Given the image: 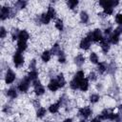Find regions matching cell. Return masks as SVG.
I'll return each mask as SVG.
<instances>
[{"instance_id":"40","label":"cell","mask_w":122,"mask_h":122,"mask_svg":"<svg viewBox=\"0 0 122 122\" xmlns=\"http://www.w3.org/2000/svg\"><path fill=\"white\" fill-rule=\"evenodd\" d=\"M5 35H6V30L2 27V28H1V30H0V37H1V38H4Z\"/></svg>"},{"instance_id":"20","label":"cell","mask_w":122,"mask_h":122,"mask_svg":"<svg viewBox=\"0 0 122 122\" xmlns=\"http://www.w3.org/2000/svg\"><path fill=\"white\" fill-rule=\"evenodd\" d=\"M80 18H81V21H82L83 23H87V22L89 21V15H88V13L85 12V11H81V13H80Z\"/></svg>"},{"instance_id":"6","label":"cell","mask_w":122,"mask_h":122,"mask_svg":"<svg viewBox=\"0 0 122 122\" xmlns=\"http://www.w3.org/2000/svg\"><path fill=\"white\" fill-rule=\"evenodd\" d=\"M14 79H15V74H14L10 70H9V71H7V73H6V78H5L6 83H7V84L12 83Z\"/></svg>"},{"instance_id":"38","label":"cell","mask_w":122,"mask_h":122,"mask_svg":"<svg viewBox=\"0 0 122 122\" xmlns=\"http://www.w3.org/2000/svg\"><path fill=\"white\" fill-rule=\"evenodd\" d=\"M35 64H36L35 60H34V59L31 60L30 64V71H35Z\"/></svg>"},{"instance_id":"18","label":"cell","mask_w":122,"mask_h":122,"mask_svg":"<svg viewBox=\"0 0 122 122\" xmlns=\"http://www.w3.org/2000/svg\"><path fill=\"white\" fill-rule=\"evenodd\" d=\"M51 19V18L49 16L48 13H43V14L41 15V18H40V20H41V22H42L43 24H48Z\"/></svg>"},{"instance_id":"22","label":"cell","mask_w":122,"mask_h":122,"mask_svg":"<svg viewBox=\"0 0 122 122\" xmlns=\"http://www.w3.org/2000/svg\"><path fill=\"white\" fill-rule=\"evenodd\" d=\"M58 109H59V102L58 103H55V104H52V105L50 106V112H52V113L56 112L58 111Z\"/></svg>"},{"instance_id":"1","label":"cell","mask_w":122,"mask_h":122,"mask_svg":"<svg viewBox=\"0 0 122 122\" xmlns=\"http://www.w3.org/2000/svg\"><path fill=\"white\" fill-rule=\"evenodd\" d=\"M82 79H84V72L82 71H79L74 75V78L71 81V84H70L71 88L73 90H76L77 88H79V85H80V82Z\"/></svg>"},{"instance_id":"23","label":"cell","mask_w":122,"mask_h":122,"mask_svg":"<svg viewBox=\"0 0 122 122\" xmlns=\"http://www.w3.org/2000/svg\"><path fill=\"white\" fill-rule=\"evenodd\" d=\"M7 94H8L10 97H11V98H15L16 95H17L15 89H10V90L7 92Z\"/></svg>"},{"instance_id":"30","label":"cell","mask_w":122,"mask_h":122,"mask_svg":"<svg viewBox=\"0 0 122 122\" xmlns=\"http://www.w3.org/2000/svg\"><path fill=\"white\" fill-rule=\"evenodd\" d=\"M90 59H91V61H92V63H97V62H98V57H97L96 53H94V52H92V53H91Z\"/></svg>"},{"instance_id":"44","label":"cell","mask_w":122,"mask_h":122,"mask_svg":"<svg viewBox=\"0 0 122 122\" xmlns=\"http://www.w3.org/2000/svg\"><path fill=\"white\" fill-rule=\"evenodd\" d=\"M92 122H100V119H99V118H94Z\"/></svg>"},{"instance_id":"25","label":"cell","mask_w":122,"mask_h":122,"mask_svg":"<svg viewBox=\"0 0 122 122\" xmlns=\"http://www.w3.org/2000/svg\"><path fill=\"white\" fill-rule=\"evenodd\" d=\"M119 36H117V35H115V34H112L111 36H110V40H111V42L112 43V44H117L118 43V40H119V38H118Z\"/></svg>"},{"instance_id":"15","label":"cell","mask_w":122,"mask_h":122,"mask_svg":"<svg viewBox=\"0 0 122 122\" xmlns=\"http://www.w3.org/2000/svg\"><path fill=\"white\" fill-rule=\"evenodd\" d=\"M27 48V44H26V41H21L19 40L18 43H17V49H18V51H25Z\"/></svg>"},{"instance_id":"28","label":"cell","mask_w":122,"mask_h":122,"mask_svg":"<svg viewBox=\"0 0 122 122\" xmlns=\"http://www.w3.org/2000/svg\"><path fill=\"white\" fill-rule=\"evenodd\" d=\"M67 4H68V6H69L71 9H74V7L78 4V1H77V0H70V1L67 2Z\"/></svg>"},{"instance_id":"39","label":"cell","mask_w":122,"mask_h":122,"mask_svg":"<svg viewBox=\"0 0 122 122\" xmlns=\"http://www.w3.org/2000/svg\"><path fill=\"white\" fill-rule=\"evenodd\" d=\"M104 12L106 14H112V8H107V9H104Z\"/></svg>"},{"instance_id":"29","label":"cell","mask_w":122,"mask_h":122,"mask_svg":"<svg viewBox=\"0 0 122 122\" xmlns=\"http://www.w3.org/2000/svg\"><path fill=\"white\" fill-rule=\"evenodd\" d=\"M48 14H49V16L51 17V18H54L55 17V10H53V8H51V7H49V10H48V12H47Z\"/></svg>"},{"instance_id":"17","label":"cell","mask_w":122,"mask_h":122,"mask_svg":"<svg viewBox=\"0 0 122 122\" xmlns=\"http://www.w3.org/2000/svg\"><path fill=\"white\" fill-rule=\"evenodd\" d=\"M34 92H35V93H36V94L41 95V94H43V93H44L45 90H44V88L41 86V84H39V85L34 86Z\"/></svg>"},{"instance_id":"33","label":"cell","mask_w":122,"mask_h":122,"mask_svg":"<svg viewBox=\"0 0 122 122\" xmlns=\"http://www.w3.org/2000/svg\"><path fill=\"white\" fill-rule=\"evenodd\" d=\"M121 33H122V27H117V28L113 30V34H115V35H117V36H119Z\"/></svg>"},{"instance_id":"32","label":"cell","mask_w":122,"mask_h":122,"mask_svg":"<svg viewBox=\"0 0 122 122\" xmlns=\"http://www.w3.org/2000/svg\"><path fill=\"white\" fill-rule=\"evenodd\" d=\"M98 99H99V96H98L97 94H92L91 97H90V100H91V102H92V103L97 102Z\"/></svg>"},{"instance_id":"12","label":"cell","mask_w":122,"mask_h":122,"mask_svg":"<svg viewBox=\"0 0 122 122\" xmlns=\"http://www.w3.org/2000/svg\"><path fill=\"white\" fill-rule=\"evenodd\" d=\"M49 89L51 90V91H52V92H55L58 88H59V85H58V83H57V80H51L50 83H49Z\"/></svg>"},{"instance_id":"7","label":"cell","mask_w":122,"mask_h":122,"mask_svg":"<svg viewBox=\"0 0 122 122\" xmlns=\"http://www.w3.org/2000/svg\"><path fill=\"white\" fill-rule=\"evenodd\" d=\"M102 38H103V37H102L101 30H98V29L94 30L93 32H92V39H93V41H95V42H99V41L102 40Z\"/></svg>"},{"instance_id":"21","label":"cell","mask_w":122,"mask_h":122,"mask_svg":"<svg viewBox=\"0 0 122 122\" xmlns=\"http://www.w3.org/2000/svg\"><path fill=\"white\" fill-rule=\"evenodd\" d=\"M28 77L30 78V80H32V81L36 80L37 79V71H30Z\"/></svg>"},{"instance_id":"27","label":"cell","mask_w":122,"mask_h":122,"mask_svg":"<svg viewBox=\"0 0 122 122\" xmlns=\"http://www.w3.org/2000/svg\"><path fill=\"white\" fill-rule=\"evenodd\" d=\"M44 114H46V110L44 108H38V111L36 112V115L38 117H43Z\"/></svg>"},{"instance_id":"43","label":"cell","mask_w":122,"mask_h":122,"mask_svg":"<svg viewBox=\"0 0 122 122\" xmlns=\"http://www.w3.org/2000/svg\"><path fill=\"white\" fill-rule=\"evenodd\" d=\"M63 122H72V120H71V118H67V119H65Z\"/></svg>"},{"instance_id":"45","label":"cell","mask_w":122,"mask_h":122,"mask_svg":"<svg viewBox=\"0 0 122 122\" xmlns=\"http://www.w3.org/2000/svg\"><path fill=\"white\" fill-rule=\"evenodd\" d=\"M119 108H120V110H121V111H122V105H121V106H120V107H119Z\"/></svg>"},{"instance_id":"8","label":"cell","mask_w":122,"mask_h":122,"mask_svg":"<svg viewBox=\"0 0 122 122\" xmlns=\"http://www.w3.org/2000/svg\"><path fill=\"white\" fill-rule=\"evenodd\" d=\"M91 42L92 41L86 36L85 38H83L81 40V42H80V48L81 49H84V50H88L90 48V46H91Z\"/></svg>"},{"instance_id":"35","label":"cell","mask_w":122,"mask_h":122,"mask_svg":"<svg viewBox=\"0 0 122 122\" xmlns=\"http://www.w3.org/2000/svg\"><path fill=\"white\" fill-rule=\"evenodd\" d=\"M65 61H66V58H65L64 52L60 51V53H59V62H60V63H64Z\"/></svg>"},{"instance_id":"13","label":"cell","mask_w":122,"mask_h":122,"mask_svg":"<svg viewBox=\"0 0 122 122\" xmlns=\"http://www.w3.org/2000/svg\"><path fill=\"white\" fill-rule=\"evenodd\" d=\"M84 61H85V57H84L82 54H78V55L74 58V62H75V64H76L77 66H82L83 63H84Z\"/></svg>"},{"instance_id":"14","label":"cell","mask_w":122,"mask_h":122,"mask_svg":"<svg viewBox=\"0 0 122 122\" xmlns=\"http://www.w3.org/2000/svg\"><path fill=\"white\" fill-rule=\"evenodd\" d=\"M28 38H29V33L26 30H21L19 32V35H18V39L19 40L26 41V40H28Z\"/></svg>"},{"instance_id":"34","label":"cell","mask_w":122,"mask_h":122,"mask_svg":"<svg viewBox=\"0 0 122 122\" xmlns=\"http://www.w3.org/2000/svg\"><path fill=\"white\" fill-rule=\"evenodd\" d=\"M26 2L25 1H18L17 3H16V6L19 8V9H23V8H25V6H26Z\"/></svg>"},{"instance_id":"3","label":"cell","mask_w":122,"mask_h":122,"mask_svg":"<svg viewBox=\"0 0 122 122\" xmlns=\"http://www.w3.org/2000/svg\"><path fill=\"white\" fill-rule=\"evenodd\" d=\"M13 62H14V65L16 67H20L23 63H24V58L21 54L20 51H16L14 56H13Z\"/></svg>"},{"instance_id":"9","label":"cell","mask_w":122,"mask_h":122,"mask_svg":"<svg viewBox=\"0 0 122 122\" xmlns=\"http://www.w3.org/2000/svg\"><path fill=\"white\" fill-rule=\"evenodd\" d=\"M79 113H80L82 116H84V117L86 118V117H88V116L92 113V111H91V109H90L89 107H84V108L80 109Z\"/></svg>"},{"instance_id":"42","label":"cell","mask_w":122,"mask_h":122,"mask_svg":"<svg viewBox=\"0 0 122 122\" xmlns=\"http://www.w3.org/2000/svg\"><path fill=\"white\" fill-rule=\"evenodd\" d=\"M111 30H112V29H111V28H109V29H106V30H105V33H106V34H110V33H111Z\"/></svg>"},{"instance_id":"26","label":"cell","mask_w":122,"mask_h":122,"mask_svg":"<svg viewBox=\"0 0 122 122\" xmlns=\"http://www.w3.org/2000/svg\"><path fill=\"white\" fill-rule=\"evenodd\" d=\"M106 65H105V63H99V65H98V68H97V70H98V71H99V73H103L105 71H106Z\"/></svg>"},{"instance_id":"5","label":"cell","mask_w":122,"mask_h":122,"mask_svg":"<svg viewBox=\"0 0 122 122\" xmlns=\"http://www.w3.org/2000/svg\"><path fill=\"white\" fill-rule=\"evenodd\" d=\"M10 15V10L9 8H7V7H3L1 9V11H0V17H1V19L4 20L7 17H9Z\"/></svg>"},{"instance_id":"37","label":"cell","mask_w":122,"mask_h":122,"mask_svg":"<svg viewBox=\"0 0 122 122\" xmlns=\"http://www.w3.org/2000/svg\"><path fill=\"white\" fill-rule=\"evenodd\" d=\"M115 20H116V22H117L118 24L122 25V14H121V13L117 14V15H116V18H115Z\"/></svg>"},{"instance_id":"31","label":"cell","mask_w":122,"mask_h":122,"mask_svg":"<svg viewBox=\"0 0 122 122\" xmlns=\"http://www.w3.org/2000/svg\"><path fill=\"white\" fill-rule=\"evenodd\" d=\"M55 27H56L59 30H63V22H62L61 19H58V20L56 21V23H55Z\"/></svg>"},{"instance_id":"11","label":"cell","mask_w":122,"mask_h":122,"mask_svg":"<svg viewBox=\"0 0 122 122\" xmlns=\"http://www.w3.org/2000/svg\"><path fill=\"white\" fill-rule=\"evenodd\" d=\"M100 42H101V48H102L103 51H104V52H107V51H109V49H110L109 42L107 41L106 38H102V40H101Z\"/></svg>"},{"instance_id":"19","label":"cell","mask_w":122,"mask_h":122,"mask_svg":"<svg viewBox=\"0 0 122 122\" xmlns=\"http://www.w3.org/2000/svg\"><path fill=\"white\" fill-rule=\"evenodd\" d=\"M57 83H58V85H59V87H63L64 85H65V83H66V81H65V78H64V76H63V74L62 73H60L58 76H57Z\"/></svg>"},{"instance_id":"46","label":"cell","mask_w":122,"mask_h":122,"mask_svg":"<svg viewBox=\"0 0 122 122\" xmlns=\"http://www.w3.org/2000/svg\"><path fill=\"white\" fill-rule=\"evenodd\" d=\"M80 122H86V121H84V120H82V121H80Z\"/></svg>"},{"instance_id":"10","label":"cell","mask_w":122,"mask_h":122,"mask_svg":"<svg viewBox=\"0 0 122 122\" xmlns=\"http://www.w3.org/2000/svg\"><path fill=\"white\" fill-rule=\"evenodd\" d=\"M79 88H80V90H81V91H83V92L87 91V90H88V88H89V82H88V79H86V78L82 79V80H81V82H80Z\"/></svg>"},{"instance_id":"24","label":"cell","mask_w":122,"mask_h":122,"mask_svg":"<svg viewBox=\"0 0 122 122\" xmlns=\"http://www.w3.org/2000/svg\"><path fill=\"white\" fill-rule=\"evenodd\" d=\"M51 53H52V54H59V53H60V49H59L58 44H55V45L52 47Z\"/></svg>"},{"instance_id":"16","label":"cell","mask_w":122,"mask_h":122,"mask_svg":"<svg viewBox=\"0 0 122 122\" xmlns=\"http://www.w3.org/2000/svg\"><path fill=\"white\" fill-rule=\"evenodd\" d=\"M51 51H45L43 53H42V56H41V58H42V60L44 61V62H48L50 59H51Z\"/></svg>"},{"instance_id":"41","label":"cell","mask_w":122,"mask_h":122,"mask_svg":"<svg viewBox=\"0 0 122 122\" xmlns=\"http://www.w3.org/2000/svg\"><path fill=\"white\" fill-rule=\"evenodd\" d=\"M89 78H90L91 80H92V81H94V80L96 79V76H95V73H94V72H91V73H90V75H89Z\"/></svg>"},{"instance_id":"2","label":"cell","mask_w":122,"mask_h":122,"mask_svg":"<svg viewBox=\"0 0 122 122\" xmlns=\"http://www.w3.org/2000/svg\"><path fill=\"white\" fill-rule=\"evenodd\" d=\"M29 87H30V78H29V77H25V78L20 82V84H19V86H18V89L20 90V92H25L28 91Z\"/></svg>"},{"instance_id":"4","label":"cell","mask_w":122,"mask_h":122,"mask_svg":"<svg viewBox=\"0 0 122 122\" xmlns=\"http://www.w3.org/2000/svg\"><path fill=\"white\" fill-rule=\"evenodd\" d=\"M99 4L104 8V9H107V8H112L113 6H116L118 4L117 1H107V0H102L99 2Z\"/></svg>"},{"instance_id":"36","label":"cell","mask_w":122,"mask_h":122,"mask_svg":"<svg viewBox=\"0 0 122 122\" xmlns=\"http://www.w3.org/2000/svg\"><path fill=\"white\" fill-rule=\"evenodd\" d=\"M19 32H20V31H18V30H13V31H12V39H13V40H15V39L18 38Z\"/></svg>"}]
</instances>
